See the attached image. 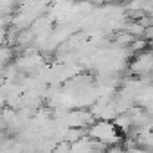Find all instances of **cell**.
Listing matches in <instances>:
<instances>
[{"label":"cell","mask_w":153,"mask_h":153,"mask_svg":"<svg viewBox=\"0 0 153 153\" xmlns=\"http://www.w3.org/2000/svg\"><path fill=\"white\" fill-rule=\"evenodd\" d=\"M90 137L101 140V142H115L119 140L117 139V126L106 123V121H101V123H96L92 128H90Z\"/></svg>","instance_id":"obj_1"},{"label":"cell","mask_w":153,"mask_h":153,"mask_svg":"<svg viewBox=\"0 0 153 153\" xmlns=\"http://www.w3.org/2000/svg\"><path fill=\"white\" fill-rule=\"evenodd\" d=\"M151 58V54H144V56H140L139 59H140V65H149L151 68H153V61L151 63H148V59ZM133 70H137V72H146V70H149L148 67H139V61H135L133 63Z\"/></svg>","instance_id":"obj_2"}]
</instances>
